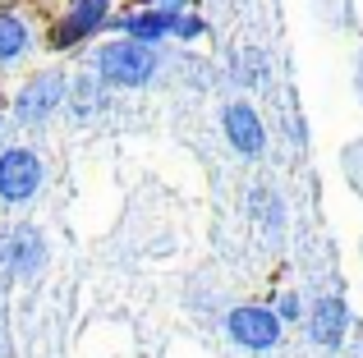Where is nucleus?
Returning a JSON list of instances; mask_svg holds the SVG:
<instances>
[{
	"mask_svg": "<svg viewBox=\"0 0 363 358\" xmlns=\"http://www.w3.org/2000/svg\"><path fill=\"white\" fill-rule=\"evenodd\" d=\"M92 69H97L101 88H147L161 74V46H143L133 37L101 42L92 51Z\"/></svg>",
	"mask_w": 363,
	"mask_h": 358,
	"instance_id": "1",
	"label": "nucleus"
},
{
	"mask_svg": "<svg viewBox=\"0 0 363 358\" xmlns=\"http://www.w3.org/2000/svg\"><path fill=\"white\" fill-rule=\"evenodd\" d=\"M46 184L42 152H33L28 143L0 147V202L5 207H28Z\"/></svg>",
	"mask_w": 363,
	"mask_h": 358,
	"instance_id": "2",
	"label": "nucleus"
},
{
	"mask_svg": "<svg viewBox=\"0 0 363 358\" xmlns=\"http://www.w3.org/2000/svg\"><path fill=\"white\" fill-rule=\"evenodd\" d=\"M51 262V248H46V234L37 225H14V230L0 234V271L18 285H33L37 276Z\"/></svg>",
	"mask_w": 363,
	"mask_h": 358,
	"instance_id": "3",
	"label": "nucleus"
},
{
	"mask_svg": "<svg viewBox=\"0 0 363 358\" xmlns=\"http://www.w3.org/2000/svg\"><path fill=\"white\" fill-rule=\"evenodd\" d=\"M225 335H230L240 350H248V354H267V350L281 345L285 326L272 317L267 304H240V308L225 313Z\"/></svg>",
	"mask_w": 363,
	"mask_h": 358,
	"instance_id": "4",
	"label": "nucleus"
},
{
	"mask_svg": "<svg viewBox=\"0 0 363 358\" xmlns=\"http://www.w3.org/2000/svg\"><path fill=\"white\" fill-rule=\"evenodd\" d=\"M65 92H69V79H65V74H55V69L33 74L14 97V120L18 125H46V120L65 106Z\"/></svg>",
	"mask_w": 363,
	"mask_h": 358,
	"instance_id": "5",
	"label": "nucleus"
},
{
	"mask_svg": "<svg viewBox=\"0 0 363 358\" xmlns=\"http://www.w3.org/2000/svg\"><path fill=\"white\" fill-rule=\"evenodd\" d=\"M106 23H111V0H69L65 18L55 23V33H51V46H55V51H69V46L97 37Z\"/></svg>",
	"mask_w": 363,
	"mask_h": 358,
	"instance_id": "6",
	"label": "nucleus"
},
{
	"mask_svg": "<svg viewBox=\"0 0 363 358\" xmlns=\"http://www.w3.org/2000/svg\"><path fill=\"white\" fill-rule=\"evenodd\" d=\"M303 331L318 350H331L336 354L345 345V331H350V304L340 294H322L318 304L303 313Z\"/></svg>",
	"mask_w": 363,
	"mask_h": 358,
	"instance_id": "7",
	"label": "nucleus"
},
{
	"mask_svg": "<svg viewBox=\"0 0 363 358\" xmlns=\"http://www.w3.org/2000/svg\"><path fill=\"white\" fill-rule=\"evenodd\" d=\"M221 129H225L230 147L244 156V161H257V156L267 152V125L248 101H230V106L221 110Z\"/></svg>",
	"mask_w": 363,
	"mask_h": 358,
	"instance_id": "8",
	"label": "nucleus"
},
{
	"mask_svg": "<svg viewBox=\"0 0 363 358\" xmlns=\"http://www.w3.org/2000/svg\"><path fill=\"white\" fill-rule=\"evenodd\" d=\"M179 14H184V9H179ZM111 23H116L124 37L143 42V46H161V42H170V28H175V9H152V5H143V9H133V14L111 18Z\"/></svg>",
	"mask_w": 363,
	"mask_h": 358,
	"instance_id": "9",
	"label": "nucleus"
},
{
	"mask_svg": "<svg viewBox=\"0 0 363 358\" xmlns=\"http://www.w3.org/2000/svg\"><path fill=\"white\" fill-rule=\"evenodd\" d=\"M106 92H111V88H101L97 74H83V79H74L69 92H65V101H69V115H74V120H97V115H106Z\"/></svg>",
	"mask_w": 363,
	"mask_h": 358,
	"instance_id": "10",
	"label": "nucleus"
},
{
	"mask_svg": "<svg viewBox=\"0 0 363 358\" xmlns=\"http://www.w3.org/2000/svg\"><path fill=\"white\" fill-rule=\"evenodd\" d=\"M28 46H33V28L23 14L14 9H0V69H9L14 60H23Z\"/></svg>",
	"mask_w": 363,
	"mask_h": 358,
	"instance_id": "11",
	"label": "nucleus"
},
{
	"mask_svg": "<svg viewBox=\"0 0 363 358\" xmlns=\"http://www.w3.org/2000/svg\"><path fill=\"white\" fill-rule=\"evenodd\" d=\"M235 83H244V88L267 83V55L257 51V46H244V51L235 55Z\"/></svg>",
	"mask_w": 363,
	"mask_h": 358,
	"instance_id": "12",
	"label": "nucleus"
},
{
	"mask_svg": "<svg viewBox=\"0 0 363 358\" xmlns=\"http://www.w3.org/2000/svg\"><path fill=\"white\" fill-rule=\"evenodd\" d=\"M267 308H272V317H276L281 326H294V322H303V313H308V308H303V294H299V289H276V294H272V304H267Z\"/></svg>",
	"mask_w": 363,
	"mask_h": 358,
	"instance_id": "13",
	"label": "nucleus"
},
{
	"mask_svg": "<svg viewBox=\"0 0 363 358\" xmlns=\"http://www.w3.org/2000/svg\"><path fill=\"white\" fill-rule=\"evenodd\" d=\"M248 212H253V216H262V221H267V230H276V225H281V202H276V197L267 193V188H257V193L248 197Z\"/></svg>",
	"mask_w": 363,
	"mask_h": 358,
	"instance_id": "14",
	"label": "nucleus"
},
{
	"mask_svg": "<svg viewBox=\"0 0 363 358\" xmlns=\"http://www.w3.org/2000/svg\"><path fill=\"white\" fill-rule=\"evenodd\" d=\"M203 33H207V23H203L198 14H189V9H184V14H175V28H170V37H179V42H198Z\"/></svg>",
	"mask_w": 363,
	"mask_h": 358,
	"instance_id": "15",
	"label": "nucleus"
},
{
	"mask_svg": "<svg viewBox=\"0 0 363 358\" xmlns=\"http://www.w3.org/2000/svg\"><path fill=\"white\" fill-rule=\"evenodd\" d=\"M147 5H152V9H175V14H179V9H189L194 0H147Z\"/></svg>",
	"mask_w": 363,
	"mask_h": 358,
	"instance_id": "16",
	"label": "nucleus"
},
{
	"mask_svg": "<svg viewBox=\"0 0 363 358\" xmlns=\"http://www.w3.org/2000/svg\"><path fill=\"white\" fill-rule=\"evenodd\" d=\"M0 134H5V110H0Z\"/></svg>",
	"mask_w": 363,
	"mask_h": 358,
	"instance_id": "17",
	"label": "nucleus"
}]
</instances>
